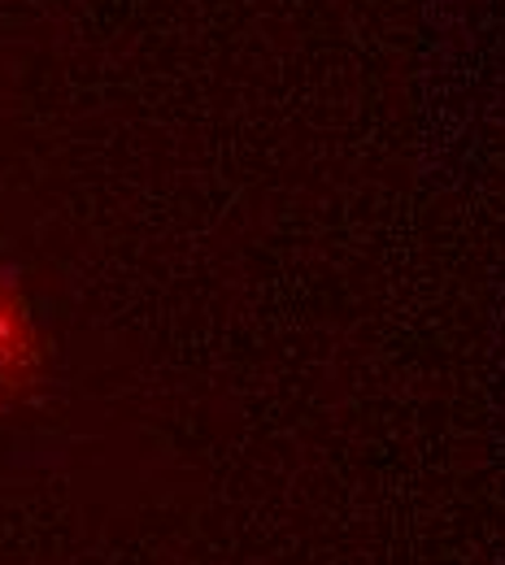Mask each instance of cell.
<instances>
[{
    "label": "cell",
    "instance_id": "6da1fadb",
    "mask_svg": "<svg viewBox=\"0 0 505 565\" xmlns=\"http://www.w3.org/2000/svg\"><path fill=\"white\" fill-rule=\"evenodd\" d=\"M27 356H31V331H27V313L13 296V287L0 270V401H9L22 387L27 374Z\"/></svg>",
    "mask_w": 505,
    "mask_h": 565
}]
</instances>
